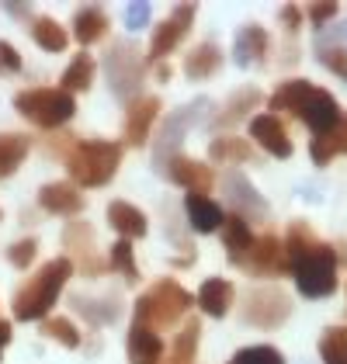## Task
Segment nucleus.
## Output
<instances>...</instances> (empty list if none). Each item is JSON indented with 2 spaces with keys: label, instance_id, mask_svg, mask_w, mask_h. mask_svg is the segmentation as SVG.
<instances>
[{
  "label": "nucleus",
  "instance_id": "nucleus-1",
  "mask_svg": "<svg viewBox=\"0 0 347 364\" xmlns=\"http://www.w3.org/2000/svg\"><path fill=\"white\" fill-rule=\"evenodd\" d=\"M122 167V142L108 139H80L66 153V170L77 188H101Z\"/></svg>",
  "mask_w": 347,
  "mask_h": 364
},
{
  "label": "nucleus",
  "instance_id": "nucleus-2",
  "mask_svg": "<svg viewBox=\"0 0 347 364\" xmlns=\"http://www.w3.org/2000/svg\"><path fill=\"white\" fill-rule=\"evenodd\" d=\"M70 274H73L70 257H56V260L42 264V271L28 284L18 288V295H14V319H25V323L28 319H42L49 309L56 306L59 291L66 288Z\"/></svg>",
  "mask_w": 347,
  "mask_h": 364
},
{
  "label": "nucleus",
  "instance_id": "nucleus-3",
  "mask_svg": "<svg viewBox=\"0 0 347 364\" xmlns=\"http://www.w3.org/2000/svg\"><path fill=\"white\" fill-rule=\"evenodd\" d=\"M191 291H184L174 278L156 281L143 299L136 302V323L132 326H146V330H167V326H177L184 319V312L191 309Z\"/></svg>",
  "mask_w": 347,
  "mask_h": 364
},
{
  "label": "nucleus",
  "instance_id": "nucleus-4",
  "mask_svg": "<svg viewBox=\"0 0 347 364\" xmlns=\"http://www.w3.org/2000/svg\"><path fill=\"white\" fill-rule=\"evenodd\" d=\"M14 108L21 118H28L31 125L38 129H59L66 125L73 112H77V101L73 94H66L63 87H31V90H21L14 97Z\"/></svg>",
  "mask_w": 347,
  "mask_h": 364
},
{
  "label": "nucleus",
  "instance_id": "nucleus-5",
  "mask_svg": "<svg viewBox=\"0 0 347 364\" xmlns=\"http://www.w3.org/2000/svg\"><path fill=\"white\" fill-rule=\"evenodd\" d=\"M105 70H108L112 94L132 105L139 97V87L146 80V59L139 56V49L132 42H112V49L105 56Z\"/></svg>",
  "mask_w": 347,
  "mask_h": 364
},
{
  "label": "nucleus",
  "instance_id": "nucleus-6",
  "mask_svg": "<svg viewBox=\"0 0 347 364\" xmlns=\"http://www.w3.org/2000/svg\"><path fill=\"white\" fill-rule=\"evenodd\" d=\"M292 278H295V288L306 299H326L337 288V253H333V247L323 243L316 253L299 260L292 267Z\"/></svg>",
  "mask_w": 347,
  "mask_h": 364
},
{
  "label": "nucleus",
  "instance_id": "nucleus-7",
  "mask_svg": "<svg viewBox=\"0 0 347 364\" xmlns=\"http://www.w3.org/2000/svg\"><path fill=\"white\" fill-rule=\"evenodd\" d=\"M208 108H212V101L202 97V101H195V105H184V108H177V112L167 114V122H164V129H160V136H156V146H153V160H156V170H160V173H164V167L177 156V149H181V142L188 136V129L198 125L205 114H208Z\"/></svg>",
  "mask_w": 347,
  "mask_h": 364
},
{
  "label": "nucleus",
  "instance_id": "nucleus-8",
  "mask_svg": "<svg viewBox=\"0 0 347 364\" xmlns=\"http://www.w3.org/2000/svg\"><path fill=\"white\" fill-rule=\"evenodd\" d=\"M292 316V299L282 288H257L250 291L247 306H243V319L257 330H274Z\"/></svg>",
  "mask_w": 347,
  "mask_h": 364
},
{
  "label": "nucleus",
  "instance_id": "nucleus-9",
  "mask_svg": "<svg viewBox=\"0 0 347 364\" xmlns=\"http://www.w3.org/2000/svg\"><path fill=\"white\" fill-rule=\"evenodd\" d=\"M223 198H226V205L233 208V215H240L243 223H247V219H267V215H271L264 195L250 184V177H243L240 170H226V173H223Z\"/></svg>",
  "mask_w": 347,
  "mask_h": 364
},
{
  "label": "nucleus",
  "instance_id": "nucleus-10",
  "mask_svg": "<svg viewBox=\"0 0 347 364\" xmlns=\"http://www.w3.org/2000/svg\"><path fill=\"white\" fill-rule=\"evenodd\" d=\"M257 278H282V274H292L289 253H285V240H278L274 232H264V236H254V247L243 260Z\"/></svg>",
  "mask_w": 347,
  "mask_h": 364
},
{
  "label": "nucleus",
  "instance_id": "nucleus-11",
  "mask_svg": "<svg viewBox=\"0 0 347 364\" xmlns=\"http://www.w3.org/2000/svg\"><path fill=\"white\" fill-rule=\"evenodd\" d=\"M195 14H198V4H177L171 18H167L164 25H156L153 42H149V59H153V63H160L164 56H171L174 49L181 46V38L188 35L191 21H195Z\"/></svg>",
  "mask_w": 347,
  "mask_h": 364
},
{
  "label": "nucleus",
  "instance_id": "nucleus-12",
  "mask_svg": "<svg viewBox=\"0 0 347 364\" xmlns=\"http://www.w3.org/2000/svg\"><path fill=\"white\" fill-rule=\"evenodd\" d=\"M299 118L313 129V132H330L341 118H344V112H341V101L330 94V90H323V87H313L309 90V97L302 101V108H299Z\"/></svg>",
  "mask_w": 347,
  "mask_h": 364
},
{
  "label": "nucleus",
  "instance_id": "nucleus-13",
  "mask_svg": "<svg viewBox=\"0 0 347 364\" xmlns=\"http://www.w3.org/2000/svg\"><path fill=\"white\" fill-rule=\"evenodd\" d=\"M164 173L171 177L174 184H181L188 195H208L215 188V173L208 164H198V160H188V156H174L171 164L164 167Z\"/></svg>",
  "mask_w": 347,
  "mask_h": 364
},
{
  "label": "nucleus",
  "instance_id": "nucleus-14",
  "mask_svg": "<svg viewBox=\"0 0 347 364\" xmlns=\"http://www.w3.org/2000/svg\"><path fill=\"white\" fill-rule=\"evenodd\" d=\"M250 136L257 146H264L271 156L278 160H289L292 156V139H289V129L278 114H254L250 118Z\"/></svg>",
  "mask_w": 347,
  "mask_h": 364
},
{
  "label": "nucleus",
  "instance_id": "nucleus-15",
  "mask_svg": "<svg viewBox=\"0 0 347 364\" xmlns=\"http://www.w3.org/2000/svg\"><path fill=\"white\" fill-rule=\"evenodd\" d=\"M63 243H66V250H70V264H73V257L80 260V271H84L87 278H97L101 274V260H97V253H94V229L87 223H73L66 225V232H63Z\"/></svg>",
  "mask_w": 347,
  "mask_h": 364
},
{
  "label": "nucleus",
  "instance_id": "nucleus-16",
  "mask_svg": "<svg viewBox=\"0 0 347 364\" xmlns=\"http://www.w3.org/2000/svg\"><path fill=\"white\" fill-rule=\"evenodd\" d=\"M160 97H136L125 112V139L129 146H146L149 142V132H153V122L160 114Z\"/></svg>",
  "mask_w": 347,
  "mask_h": 364
},
{
  "label": "nucleus",
  "instance_id": "nucleus-17",
  "mask_svg": "<svg viewBox=\"0 0 347 364\" xmlns=\"http://www.w3.org/2000/svg\"><path fill=\"white\" fill-rule=\"evenodd\" d=\"M271 49V35L260 28V25H243L236 31V42H233V59L240 66H250V63H260Z\"/></svg>",
  "mask_w": 347,
  "mask_h": 364
},
{
  "label": "nucleus",
  "instance_id": "nucleus-18",
  "mask_svg": "<svg viewBox=\"0 0 347 364\" xmlns=\"http://www.w3.org/2000/svg\"><path fill=\"white\" fill-rule=\"evenodd\" d=\"M260 101H264V94H260L257 87H240L230 101H226V105L215 112V118H212V129H230V125H236L240 118H250V112L257 108Z\"/></svg>",
  "mask_w": 347,
  "mask_h": 364
},
{
  "label": "nucleus",
  "instance_id": "nucleus-19",
  "mask_svg": "<svg viewBox=\"0 0 347 364\" xmlns=\"http://www.w3.org/2000/svg\"><path fill=\"white\" fill-rule=\"evenodd\" d=\"M38 205L53 215H80L84 212V195L77 184H46L38 191Z\"/></svg>",
  "mask_w": 347,
  "mask_h": 364
},
{
  "label": "nucleus",
  "instance_id": "nucleus-20",
  "mask_svg": "<svg viewBox=\"0 0 347 364\" xmlns=\"http://www.w3.org/2000/svg\"><path fill=\"white\" fill-rule=\"evenodd\" d=\"M233 299H236V288H233V281H226V278H208L202 288H198V306H202V312L215 316V319H223V316L230 312Z\"/></svg>",
  "mask_w": 347,
  "mask_h": 364
},
{
  "label": "nucleus",
  "instance_id": "nucleus-21",
  "mask_svg": "<svg viewBox=\"0 0 347 364\" xmlns=\"http://www.w3.org/2000/svg\"><path fill=\"white\" fill-rule=\"evenodd\" d=\"M184 212H188L191 229H198V232H215L223 225V219H226L223 208L208 195H184Z\"/></svg>",
  "mask_w": 347,
  "mask_h": 364
},
{
  "label": "nucleus",
  "instance_id": "nucleus-22",
  "mask_svg": "<svg viewBox=\"0 0 347 364\" xmlns=\"http://www.w3.org/2000/svg\"><path fill=\"white\" fill-rule=\"evenodd\" d=\"M344 153H347V118H341L330 132L313 136V142H309V156L319 167H326L333 156H344Z\"/></svg>",
  "mask_w": 347,
  "mask_h": 364
},
{
  "label": "nucleus",
  "instance_id": "nucleus-23",
  "mask_svg": "<svg viewBox=\"0 0 347 364\" xmlns=\"http://www.w3.org/2000/svg\"><path fill=\"white\" fill-rule=\"evenodd\" d=\"M223 247H226L233 264H243L247 253H250V247H254L250 223H243L240 215H226V219H223Z\"/></svg>",
  "mask_w": 347,
  "mask_h": 364
},
{
  "label": "nucleus",
  "instance_id": "nucleus-24",
  "mask_svg": "<svg viewBox=\"0 0 347 364\" xmlns=\"http://www.w3.org/2000/svg\"><path fill=\"white\" fill-rule=\"evenodd\" d=\"M160 358H164L160 333H153L146 326H132V333H129V364H160Z\"/></svg>",
  "mask_w": 347,
  "mask_h": 364
},
{
  "label": "nucleus",
  "instance_id": "nucleus-25",
  "mask_svg": "<svg viewBox=\"0 0 347 364\" xmlns=\"http://www.w3.org/2000/svg\"><path fill=\"white\" fill-rule=\"evenodd\" d=\"M219 66H223V49H219L215 42H202L195 53H188V59H184V73H188L191 80H208V77H215Z\"/></svg>",
  "mask_w": 347,
  "mask_h": 364
},
{
  "label": "nucleus",
  "instance_id": "nucleus-26",
  "mask_svg": "<svg viewBox=\"0 0 347 364\" xmlns=\"http://www.w3.org/2000/svg\"><path fill=\"white\" fill-rule=\"evenodd\" d=\"M108 223L122 232V240H136V236H146V215L143 208L129 205V201H112L108 205Z\"/></svg>",
  "mask_w": 347,
  "mask_h": 364
},
{
  "label": "nucleus",
  "instance_id": "nucleus-27",
  "mask_svg": "<svg viewBox=\"0 0 347 364\" xmlns=\"http://www.w3.org/2000/svg\"><path fill=\"white\" fill-rule=\"evenodd\" d=\"M105 31H108V18H105L101 7L87 4V7L77 11V18H73V35H77L80 46H94L97 38H105Z\"/></svg>",
  "mask_w": 347,
  "mask_h": 364
},
{
  "label": "nucleus",
  "instance_id": "nucleus-28",
  "mask_svg": "<svg viewBox=\"0 0 347 364\" xmlns=\"http://www.w3.org/2000/svg\"><path fill=\"white\" fill-rule=\"evenodd\" d=\"M208 156H212V164H247V160H254V149L240 136H219L208 142Z\"/></svg>",
  "mask_w": 347,
  "mask_h": 364
},
{
  "label": "nucleus",
  "instance_id": "nucleus-29",
  "mask_svg": "<svg viewBox=\"0 0 347 364\" xmlns=\"http://www.w3.org/2000/svg\"><path fill=\"white\" fill-rule=\"evenodd\" d=\"M28 156V136H18V132H0V181L11 177L14 170L25 164Z\"/></svg>",
  "mask_w": 347,
  "mask_h": 364
},
{
  "label": "nucleus",
  "instance_id": "nucleus-30",
  "mask_svg": "<svg viewBox=\"0 0 347 364\" xmlns=\"http://www.w3.org/2000/svg\"><path fill=\"white\" fill-rule=\"evenodd\" d=\"M198 340H202V326H198V319L184 323V330L174 336V347H171V358H167V364H195Z\"/></svg>",
  "mask_w": 347,
  "mask_h": 364
},
{
  "label": "nucleus",
  "instance_id": "nucleus-31",
  "mask_svg": "<svg viewBox=\"0 0 347 364\" xmlns=\"http://www.w3.org/2000/svg\"><path fill=\"white\" fill-rule=\"evenodd\" d=\"M309 90H313V84H309V80H299V77H295V80H285V84L271 94V108H282V112H295V114H299L302 101L309 97Z\"/></svg>",
  "mask_w": 347,
  "mask_h": 364
},
{
  "label": "nucleus",
  "instance_id": "nucleus-32",
  "mask_svg": "<svg viewBox=\"0 0 347 364\" xmlns=\"http://www.w3.org/2000/svg\"><path fill=\"white\" fill-rule=\"evenodd\" d=\"M31 38H35L46 53H63L66 42H70V35H66L63 25H56L53 18H35V21H31Z\"/></svg>",
  "mask_w": 347,
  "mask_h": 364
},
{
  "label": "nucleus",
  "instance_id": "nucleus-33",
  "mask_svg": "<svg viewBox=\"0 0 347 364\" xmlns=\"http://www.w3.org/2000/svg\"><path fill=\"white\" fill-rule=\"evenodd\" d=\"M94 59L80 53V56H73V63L63 70V90L66 94H73V90H87V87L94 84Z\"/></svg>",
  "mask_w": 347,
  "mask_h": 364
},
{
  "label": "nucleus",
  "instance_id": "nucleus-34",
  "mask_svg": "<svg viewBox=\"0 0 347 364\" xmlns=\"http://www.w3.org/2000/svg\"><path fill=\"white\" fill-rule=\"evenodd\" d=\"M319 358L323 364H347V326H330L319 336Z\"/></svg>",
  "mask_w": 347,
  "mask_h": 364
},
{
  "label": "nucleus",
  "instance_id": "nucleus-35",
  "mask_svg": "<svg viewBox=\"0 0 347 364\" xmlns=\"http://www.w3.org/2000/svg\"><path fill=\"white\" fill-rule=\"evenodd\" d=\"M42 333L49 336V340H56V343H63L66 350H77V347H80V330H77L70 319H63V316H56V319H46Z\"/></svg>",
  "mask_w": 347,
  "mask_h": 364
},
{
  "label": "nucleus",
  "instance_id": "nucleus-36",
  "mask_svg": "<svg viewBox=\"0 0 347 364\" xmlns=\"http://www.w3.org/2000/svg\"><path fill=\"white\" fill-rule=\"evenodd\" d=\"M108 264L125 274V281H136L139 278V267H136V257H132V243L129 240H118L112 243V250H108Z\"/></svg>",
  "mask_w": 347,
  "mask_h": 364
},
{
  "label": "nucleus",
  "instance_id": "nucleus-37",
  "mask_svg": "<svg viewBox=\"0 0 347 364\" xmlns=\"http://www.w3.org/2000/svg\"><path fill=\"white\" fill-rule=\"evenodd\" d=\"M230 364H285V358H282V350H278V347L260 343V347H243Z\"/></svg>",
  "mask_w": 347,
  "mask_h": 364
},
{
  "label": "nucleus",
  "instance_id": "nucleus-38",
  "mask_svg": "<svg viewBox=\"0 0 347 364\" xmlns=\"http://www.w3.org/2000/svg\"><path fill=\"white\" fill-rule=\"evenodd\" d=\"M149 14H153V4L149 0H132L125 4V28L129 31H139L149 25Z\"/></svg>",
  "mask_w": 347,
  "mask_h": 364
},
{
  "label": "nucleus",
  "instance_id": "nucleus-39",
  "mask_svg": "<svg viewBox=\"0 0 347 364\" xmlns=\"http://www.w3.org/2000/svg\"><path fill=\"white\" fill-rule=\"evenodd\" d=\"M35 253H38V243H35V240H18L14 247H7V260L25 271L31 260H35Z\"/></svg>",
  "mask_w": 347,
  "mask_h": 364
},
{
  "label": "nucleus",
  "instance_id": "nucleus-40",
  "mask_svg": "<svg viewBox=\"0 0 347 364\" xmlns=\"http://www.w3.org/2000/svg\"><path fill=\"white\" fill-rule=\"evenodd\" d=\"M319 63H323L326 70H333L337 77H344V80H347V49H344V46H333V49H319Z\"/></svg>",
  "mask_w": 347,
  "mask_h": 364
},
{
  "label": "nucleus",
  "instance_id": "nucleus-41",
  "mask_svg": "<svg viewBox=\"0 0 347 364\" xmlns=\"http://www.w3.org/2000/svg\"><path fill=\"white\" fill-rule=\"evenodd\" d=\"M337 11H341V7H337L333 0H330V4H309V7H306V14H309L313 28H319V31H323L330 21H333V18H337Z\"/></svg>",
  "mask_w": 347,
  "mask_h": 364
},
{
  "label": "nucleus",
  "instance_id": "nucleus-42",
  "mask_svg": "<svg viewBox=\"0 0 347 364\" xmlns=\"http://www.w3.org/2000/svg\"><path fill=\"white\" fill-rule=\"evenodd\" d=\"M21 70V56L14 53L11 42H0V73H18Z\"/></svg>",
  "mask_w": 347,
  "mask_h": 364
},
{
  "label": "nucleus",
  "instance_id": "nucleus-43",
  "mask_svg": "<svg viewBox=\"0 0 347 364\" xmlns=\"http://www.w3.org/2000/svg\"><path fill=\"white\" fill-rule=\"evenodd\" d=\"M282 25L289 31L302 28V7H299V4H285V7H282Z\"/></svg>",
  "mask_w": 347,
  "mask_h": 364
},
{
  "label": "nucleus",
  "instance_id": "nucleus-44",
  "mask_svg": "<svg viewBox=\"0 0 347 364\" xmlns=\"http://www.w3.org/2000/svg\"><path fill=\"white\" fill-rule=\"evenodd\" d=\"M7 343H11V323H7V319H0V350H4Z\"/></svg>",
  "mask_w": 347,
  "mask_h": 364
},
{
  "label": "nucleus",
  "instance_id": "nucleus-45",
  "mask_svg": "<svg viewBox=\"0 0 347 364\" xmlns=\"http://www.w3.org/2000/svg\"><path fill=\"white\" fill-rule=\"evenodd\" d=\"M330 38H333V42H347V21H344V28H333V31H330Z\"/></svg>",
  "mask_w": 347,
  "mask_h": 364
}]
</instances>
